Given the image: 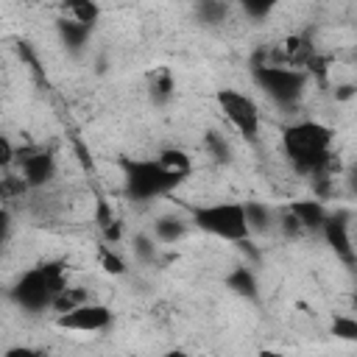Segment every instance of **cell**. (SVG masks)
<instances>
[{"instance_id": "cell-10", "label": "cell", "mask_w": 357, "mask_h": 357, "mask_svg": "<svg viewBox=\"0 0 357 357\" xmlns=\"http://www.w3.org/2000/svg\"><path fill=\"white\" fill-rule=\"evenodd\" d=\"M64 14L70 17V22L89 28V25L100 17V6H95V3H89V0H75V3H67V6H64Z\"/></svg>"}, {"instance_id": "cell-13", "label": "cell", "mask_w": 357, "mask_h": 357, "mask_svg": "<svg viewBox=\"0 0 357 357\" xmlns=\"http://www.w3.org/2000/svg\"><path fill=\"white\" fill-rule=\"evenodd\" d=\"M332 335L340 337V340H349V343L357 340V321L349 318V315H337L332 321Z\"/></svg>"}, {"instance_id": "cell-6", "label": "cell", "mask_w": 357, "mask_h": 357, "mask_svg": "<svg viewBox=\"0 0 357 357\" xmlns=\"http://www.w3.org/2000/svg\"><path fill=\"white\" fill-rule=\"evenodd\" d=\"M257 78L262 81V86L279 98V100H290L298 95L301 84H304V70H293V67H257Z\"/></svg>"}, {"instance_id": "cell-7", "label": "cell", "mask_w": 357, "mask_h": 357, "mask_svg": "<svg viewBox=\"0 0 357 357\" xmlns=\"http://www.w3.org/2000/svg\"><path fill=\"white\" fill-rule=\"evenodd\" d=\"M153 162H156L159 170H162L165 176H170L173 181H181L184 176L192 173V159H190L187 151H181V148H165V151H159V156H156Z\"/></svg>"}, {"instance_id": "cell-4", "label": "cell", "mask_w": 357, "mask_h": 357, "mask_svg": "<svg viewBox=\"0 0 357 357\" xmlns=\"http://www.w3.org/2000/svg\"><path fill=\"white\" fill-rule=\"evenodd\" d=\"M126 184L131 190V195L137 198H151L162 190H167L170 184H176L170 176H165L159 170L156 162H148V159H139L134 165H128V176H126Z\"/></svg>"}, {"instance_id": "cell-20", "label": "cell", "mask_w": 357, "mask_h": 357, "mask_svg": "<svg viewBox=\"0 0 357 357\" xmlns=\"http://www.w3.org/2000/svg\"><path fill=\"white\" fill-rule=\"evenodd\" d=\"M351 95H354V86H351V84L337 86V92H335V98H337V100H346V98H351Z\"/></svg>"}, {"instance_id": "cell-8", "label": "cell", "mask_w": 357, "mask_h": 357, "mask_svg": "<svg viewBox=\"0 0 357 357\" xmlns=\"http://www.w3.org/2000/svg\"><path fill=\"white\" fill-rule=\"evenodd\" d=\"M324 237H326V243L343 257V259H354V254H351V237H349V226L340 220V218H326L324 220Z\"/></svg>"}, {"instance_id": "cell-18", "label": "cell", "mask_w": 357, "mask_h": 357, "mask_svg": "<svg viewBox=\"0 0 357 357\" xmlns=\"http://www.w3.org/2000/svg\"><path fill=\"white\" fill-rule=\"evenodd\" d=\"M14 159H17V151H14V145L8 142V137H6V134H0V167H8V165H14Z\"/></svg>"}, {"instance_id": "cell-14", "label": "cell", "mask_w": 357, "mask_h": 357, "mask_svg": "<svg viewBox=\"0 0 357 357\" xmlns=\"http://www.w3.org/2000/svg\"><path fill=\"white\" fill-rule=\"evenodd\" d=\"M100 268H103L106 273H112V276L126 273V262H123L117 254H112L109 248H106V251H100Z\"/></svg>"}, {"instance_id": "cell-11", "label": "cell", "mask_w": 357, "mask_h": 357, "mask_svg": "<svg viewBox=\"0 0 357 357\" xmlns=\"http://www.w3.org/2000/svg\"><path fill=\"white\" fill-rule=\"evenodd\" d=\"M31 187L25 184V178L20 173H6L0 176V204H11L17 198H22Z\"/></svg>"}, {"instance_id": "cell-16", "label": "cell", "mask_w": 357, "mask_h": 357, "mask_svg": "<svg viewBox=\"0 0 357 357\" xmlns=\"http://www.w3.org/2000/svg\"><path fill=\"white\" fill-rule=\"evenodd\" d=\"M279 229H282V231H284L287 237H296V234L301 231V223H298V220H296V215H293V212L287 209V212H284V215L279 218Z\"/></svg>"}, {"instance_id": "cell-1", "label": "cell", "mask_w": 357, "mask_h": 357, "mask_svg": "<svg viewBox=\"0 0 357 357\" xmlns=\"http://www.w3.org/2000/svg\"><path fill=\"white\" fill-rule=\"evenodd\" d=\"M284 151L290 156V162L304 170V173H315L321 170L324 159L329 156V145H332V131L321 123H312V120H301V123H293L287 131H284Z\"/></svg>"}, {"instance_id": "cell-15", "label": "cell", "mask_w": 357, "mask_h": 357, "mask_svg": "<svg viewBox=\"0 0 357 357\" xmlns=\"http://www.w3.org/2000/svg\"><path fill=\"white\" fill-rule=\"evenodd\" d=\"M151 78H153V92H159V95H170L173 92V75H170V70H156Z\"/></svg>"}, {"instance_id": "cell-19", "label": "cell", "mask_w": 357, "mask_h": 357, "mask_svg": "<svg viewBox=\"0 0 357 357\" xmlns=\"http://www.w3.org/2000/svg\"><path fill=\"white\" fill-rule=\"evenodd\" d=\"M3 357H42V354L31 346H11V349L3 351Z\"/></svg>"}, {"instance_id": "cell-9", "label": "cell", "mask_w": 357, "mask_h": 357, "mask_svg": "<svg viewBox=\"0 0 357 357\" xmlns=\"http://www.w3.org/2000/svg\"><path fill=\"white\" fill-rule=\"evenodd\" d=\"M290 212L296 215L301 229H321L324 220H326V209H324L321 201H293Z\"/></svg>"}, {"instance_id": "cell-21", "label": "cell", "mask_w": 357, "mask_h": 357, "mask_svg": "<svg viewBox=\"0 0 357 357\" xmlns=\"http://www.w3.org/2000/svg\"><path fill=\"white\" fill-rule=\"evenodd\" d=\"M156 357H190L184 349H170V351H162V354H156Z\"/></svg>"}, {"instance_id": "cell-2", "label": "cell", "mask_w": 357, "mask_h": 357, "mask_svg": "<svg viewBox=\"0 0 357 357\" xmlns=\"http://www.w3.org/2000/svg\"><path fill=\"white\" fill-rule=\"evenodd\" d=\"M195 223L220 237V240H229V243H240L248 237V223H245V206L243 204H231V201H223V204H209V206H201L195 209Z\"/></svg>"}, {"instance_id": "cell-3", "label": "cell", "mask_w": 357, "mask_h": 357, "mask_svg": "<svg viewBox=\"0 0 357 357\" xmlns=\"http://www.w3.org/2000/svg\"><path fill=\"white\" fill-rule=\"evenodd\" d=\"M218 106L223 112V117L245 137V139H257L259 137V126H262V117H259V109L257 103L237 92V89H220L218 92Z\"/></svg>"}, {"instance_id": "cell-5", "label": "cell", "mask_w": 357, "mask_h": 357, "mask_svg": "<svg viewBox=\"0 0 357 357\" xmlns=\"http://www.w3.org/2000/svg\"><path fill=\"white\" fill-rule=\"evenodd\" d=\"M56 324L61 329H73V332H100V329H106L112 324V310L103 307V304L86 301V304H81V307L59 315Z\"/></svg>"}, {"instance_id": "cell-12", "label": "cell", "mask_w": 357, "mask_h": 357, "mask_svg": "<svg viewBox=\"0 0 357 357\" xmlns=\"http://www.w3.org/2000/svg\"><path fill=\"white\" fill-rule=\"evenodd\" d=\"M81 304H86L84 287H64V290L50 301V307H53L59 315H64V312H70V310H75V307H81Z\"/></svg>"}, {"instance_id": "cell-17", "label": "cell", "mask_w": 357, "mask_h": 357, "mask_svg": "<svg viewBox=\"0 0 357 357\" xmlns=\"http://www.w3.org/2000/svg\"><path fill=\"white\" fill-rule=\"evenodd\" d=\"M231 284L237 287V293H254V282H251V276L245 273V268H237V271H234Z\"/></svg>"}, {"instance_id": "cell-22", "label": "cell", "mask_w": 357, "mask_h": 357, "mask_svg": "<svg viewBox=\"0 0 357 357\" xmlns=\"http://www.w3.org/2000/svg\"><path fill=\"white\" fill-rule=\"evenodd\" d=\"M257 357H284L282 351H276V349H259L257 351Z\"/></svg>"}]
</instances>
